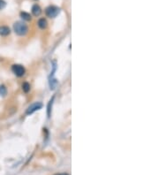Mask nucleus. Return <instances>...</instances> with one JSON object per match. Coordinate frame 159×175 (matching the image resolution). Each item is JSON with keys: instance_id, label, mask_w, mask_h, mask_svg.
Segmentation results:
<instances>
[{"instance_id": "nucleus-11", "label": "nucleus", "mask_w": 159, "mask_h": 175, "mask_svg": "<svg viewBox=\"0 0 159 175\" xmlns=\"http://www.w3.org/2000/svg\"><path fill=\"white\" fill-rule=\"evenodd\" d=\"M6 5V2L5 1V0H0V10H2L5 7Z\"/></svg>"}, {"instance_id": "nucleus-8", "label": "nucleus", "mask_w": 159, "mask_h": 175, "mask_svg": "<svg viewBox=\"0 0 159 175\" xmlns=\"http://www.w3.org/2000/svg\"><path fill=\"white\" fill-rule=\"evenodd\" d=\"M20 17L24 20H31V16L29 13L26 12H20Z\"/></svg>"}, {"instance_id": "nucleus-7", "label": "nucleus", "mask_w": 159, "mask_h": 175, "mask_svg": "<svg viewBox=\"0 0 159 175\" xmlns=\"http://www.w3.org/2000/svg\"><path fill=\"white\" fill-rule=\"evenodd\" d=\"M37 24H38V27L40 29H46L47 28V25H48V23H47V20L44 19V18H42V19H40L39 20H38V22H37Z\"/></svg>"}, {"instance_id": "nucleus-10", "label": "nucleus", "mask_w": 159, "mask_h": 175, "mask_svg": "<svg viewBox=\"0 0 159 175\" xmlns=\"http://www.w3.org/2000/svg\"><path fill=\"white\" fill-rule=\"evenodd\" d=\"M22 89H23V90H24L26 93H28V92L30 90V85H29V83H28V82L23 83V85H22Z\"/></svg>"}, {"instance_id": "nucleus-9", "label": "nucleus", "mask_w": 159, "mask_h": 175, "mask_svg": "<svg viewBox=\"0 0 159 175\" xmlns=\"http://www.w3.org/2000/svg\"><path fill=\"white\" fill-rule=\"evenodd\" d=\"M7 94V89H6V88H5V85H1L0 86V95L1 96H5Z\"/></svg>"}, {"instance_id": "nucleus-1", "label": "nucleus", "mask_w": 159, "mask_h": 175, "mask_svg": "<svg viewBox=\"0 0 159 175\" xmlns=\"http://www.w3.org/2000/svg\"><path fill=\"white\" fill-rule=\"evenodd\" d=\"M13 30L18 35H25L29 31V28L24 22L17 21L13 24Z\"/></svg>"}, {"instance_id": "nucleus-3", "label": "nucleus", "mask_w": 159, "mask_h": 175, "mask_svg": "<svg viewBox=\"0 0 159 175\" xmlns=\"http://www.w3.org/2000/svg\"><path fill=\"white\" fill-rule=\"evenodd\" d=\"M12 71L13 74H14L18 77H21L25 74V68L21 65H18V64L13 65L12 66Z\"/></svg>"}, {"instance_id": "nucleus-4", "label": "nucleus", "mask_w": 159, "mask_h": 175, "mask_svg": "<svg viewBox=\"0 0 159 175\" xmlns=\"http://www.w3.org/2000/svg\"><path fill=\"white\" fill-rule=\"evenodd\" d=\"M42 107H43V104H42V103H40V102L34 103L33 104H31V105L29 107L28 110H26V113L28 114V115L32 114V113H34L35 112L40 110V109L42 108Z\"/></svg>"}, {"instance_id": "nucleus-6", "label": "nucleus", "mask_w": 159, "mask_h": 175, "mask_svg": "<svg viewBox=\"0 0 159 175\" xmlns=\"http://www.w3.org/2000/svg\"><path fill=\"white\" fill-rule=\"evenodd\" d=\"M32 13L34 16H39L42 13V9L38 5H34L32 7Z\"/></svg>"}, {"instance_id": "nucleus-5", "label": "nucleus", "mask_w": 159, "mask_h": 175, "mask_svg": "<svg viewBox=\"0 0 159 175\" xmlns=\"http://www.w3.org/2000/svg\"><path fill=\"white\" fill-rule=\"evenodd\" d=\"M11 30L7 26H1L0 27V35L1 36H7L10 35Z\"/></svg>"}, {"instance_id": "nucleus-12", "label": "nucleus", "mask_w": 159, "mask_h": 175, "mask_svg": "<svg viewBox=\"0 0 159 175\" xmlns=\"http://www.w3.org/2000/svg\"><path fill=\"white\" fill-rule=\"evenodd\" d=\"M55 175H69L67 173H58V174H55Z\"/></svg>"}, {"instance_id": "nucleus-2", "label": "nucleus", "mask_w": 159, "mask_h": 175, "mask_svg": "<svg viewBox=\"0 0 159 175\" xmlns=\"http://www.w3.org/2000/svg\"><path fill=\"white\" fill-rule=\"evenodd\" d=\"M59 12H60V8H58V6H55V5H50V6L47 7L45 10L46 15L50 18L57 17L59 14Z\"/></svg>"}]
</instances>
